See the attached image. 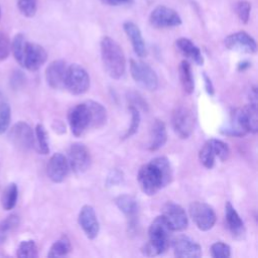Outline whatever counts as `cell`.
I'll use <instances>...</instances> for the list:
<instances>
[{"label":"cell","mask_w":258,"mask_h":258,"mask_svg":"<svg viewBox=\"0 0 258 258\" xmlns=\"http://www.w3.org/2000/svg\"><path fill=\"white\" fill-rule=\"evenodd\" d=\"M172 178V169L169 160L158 156L142 165L137 174V181L141 190L147 196L155 195L166 186Z\"/></svg>","instance_id":"obj_1"},{"label":"cell","mask_w":258,"mask_h":258,"mask_svg":"<svg viewBox=\"0 0 258 258\" xmlns=\"http://www.w3.org/2000/svg\"><path fill=\"white\" fill-rule=\"evenodd\" d=\"M101 56L107 74L119 80L125 73L126 59L121 46L111 37L104 36L101 40Z\"/></svg>","instance_id":"obj_2"},{"label":"cell","mask_w":258,"mask_h":258,"mask_svg":"<svg viewBox=\"0 0 258 258\" xmlns=\"http://www.w3.org/2000/svg\"><path fill=\"white\" fill-rule=\"evenodd\" d=\"M172 230L162 216L156 217L148 229V241L142 247V253L146 256L162 254L169 246Z\"/></svg>","instance_id":"obj_3"},{"label":"cell","mask_w":258,"mask_h":258,"mask_svg":"<svg viewBox=\"0 0 258 258\" xmlns=\"http://www.w3.org/2000/svg\"><path fill=\"white\" fill-rule=\"evenodd\" d=\"M64 88L73 95H82L90 88V76L80 64L73 63L68 67Z\"/></svg>","instance_id":"obj_4"},{"label":"cell","mask_w":258,"mask_h":258,"mask_svg":"<svg viewBox=\"0 0 258 258\" xmlns=\"http://www.w3.org/2000/svg\"><path fill=\"white\" fill-rule=\"evenodd\" d=\"M130 73L133 80L142 88L154 91L158 87V78L153 69L140 60L130 59Z\"/></svg>","instance_id":"obj_5"},{"label":"cell","mask_w":258,"mask_h":258,"mask_svg":"<svg viewBox=\"0 0 258 258\" xmlns=\"http://www.w3.org/2000/svg\"><path fill=\"white\" fill-rule=\"evenodd\" d=\"M189 215L201 231H209L216 224L217 217L214 209L204 202H192L189 205Z\"/></svg>","instance_id":"obj_6"},{"label":"cell","mask_w":258,"mask_h":258,"mask_svg":"<svg viewBox=\"0 0 258 258\" xmlns=\"http://www.w3.org/2000/svg\"><path fill=\"white\" fill-rule=\"evenodd\" d=\"M8 139L19 150L27 151L34 147V133L24 121L15 123L8 131Z\"/></svg>","instance_id":"obj_7"},{"label":"cell","mask_w":258,"mask_h":258,"mask_svg":"<svg viewBox=\"0 0 258 258\" xmlns=\"http://www.w3.org/2000/svg\"><path fill=\"white\" fill-rule=\"evenodd\" d=\"M68 121L72 133L77 137L91 129V116L86 102L78 104L70 110Z\"/></svg>","instance_id":"obj_8"},{"label":"cell","mask_w":258,"mask_h":258,"mask_svg":"<svg viewBox=\"0 0 258 258\" xmlns=\"http://www.w3.org/2000/svg\"><path fill=\"white\" fill-rule=\"evenodd\" d=\"M171 124L173 131L179 138H188L195 127V118L191 111L184 107L176 108L172 114Z\"/></svg>","instance_id":"obj_9"},{"label":"cell","mask_w":258,"mask_h":258,"mask_svg":"<svg viewBox=\"0 0 258 258\" xmlns=\"http://www.w3.org/2000/svg\"><path fill=\"white\" fill-rule=\"evenodd\" d=\"M68 162L70 169L75 173L85 172L91 164V155L88 148L83 143H73L68 150Z\"/></svg>","instance_id":"obj_10"},{"label":"cell","mask_w":258,"mask_h":258,"mask_svg":"<svg viewBox=\"0 0 258 258\" xmlns=\"http://www.w3.org/2000/svg\"><path fill=\"white\" fill-rule=\"evenodd\" d=\"M46 59L47 52L40 44L27 41L19 64L30 72H34L37 71Z\"/></svg>","instance_id":"obj_11"},{"label":"cell","mask_w":258,"mask_h":258,"mask_svg":"<svg viewBox=\"0 0 258 258\" xmlns=\"http://www.w3.org/2000/svg\"><path fill=\"white\" fill-rule=\"evenodd\" d=\"M161 216L164 218L169 228L173 231L180 232L186 229L188 220L183 208L175 203L168 202L162 207Z\"/></svg>","instance_id":"obj_12"},{"label":"cell","mask_w":258,"mask_h":258,"mask_svg":"<svg viewBox=\"0 0 258 258\" xmlns=\"http://www.w3.org/2000/svg\"><path fill=\"white\" fill-rule=\"evenodd\" d=\"M150 24L156 28H169L181 24V18L178 13L166 6L155 7L149 16Z\"/></svg>","instance_id":"obj_13"},{"label":"cell","mask_w":258,"mask_h":258,"mask_svg":"<svg viewBox=\"0 0 258 258\" xmlns=\"http://www.w3.org/2000/svg\"><path fill=\"white\" fill-rule=\"evenodd\" d=\"M225 46L233 51L243 53H255L257 43L255 39L245 31H238L228 35L224 40Z\"/></svg>","instance_id":"obj_14"},{"label":"cell","mask_w":258,"mask_h":258,"mask_svg":"<svg viewBox=\"0 0 258 258\" xmlns=\"http://www.w3.org/2000/svg\"><path fill=\"white\" fill-rule=\"evenodd\" d=\"M78 222L85 235L89 239L93 240L98 236L100 231V224L96 212L92 206L85 205L82 207L79 213Z\"/></svg>","instance_id":"obj_15"},{"label":"cell","mask_w":258,"mask_h":258,"mask_svg":"<svg viewBox=\"0 0 258 258\" xmlns=\"http://www.w3.org/2000/svg\"><path fill=\"white\" fill-rule=\"evenodd\" d=\"M70 171L67 157L57 152L51 155L46 165V174L48 178L55 183H59L66 179Z\"/></svg>","instance_id":"obj_16"},{"label":"cell","mask_w":258,"mask_h":258,"mask_svg":"<svg viewBox=\"0 0 258 258\" xmlns=\"http://www.w3.org/2000/svg\"><path fill=\"white\" fill-rule=\"evenodd\" d=\"M67 70L68 66L64 60L55 59L51 61L45 70V80L47 85L54 90L64 89Z\"/></svg>","instance_id":"obj_17"},{"label":"cell","mask_w":258,"mask_h":258,"mask_svg":"<svg viewBox=\"0 0 258 258\" xmlns=\"http://www.w3.org/2000/svg\"><path fill=\"white\" fill-rule=\"evenodd\" d=\"M172 248L175 257L198 258L202 256L201 246L186 236H178L172 241Z\"/></svg>","instance_id":"obj_18"},{"label":"cell","mask_w":258,"mask_h":258,"mask_svg":"<svg viewBox=\"0 0 258 258\" xmlns=\"http://www.w3.org/2000/svg\"><path fill=\"white\" fill-rule=\"evenodd\" d=\"M221 132L224 135L234 137H242L248 134V130L244 123L241 108H237L231 113L228 123L221 128Z\"/></svg>","instance_id":"obj_19"},{"label":"cell","mask_w":258,"mask_h":258,"mask_svg":"<svg viewBox=\"0 0 258 258\" xmlns=\"http://www.w3.org/2000/svg\"><path fill=\"white\" fill-rule=\"evenodd\" d=\"M115 205L118 207V209L127 217L129 225L131 228L135 227L136 224V218L138 214V203L135 200L134 197L130 195H121L118 196L115 200Z\"/></svg>","instance_id":"obj_20"},{"label":"cell","mask_w":258,"mask_h":258,"mask_svg":"<svg viewBox=\"0 0 258 258\" xmlns=\"http://www.w3.org/2000/svg\"><path fill=\"white\" fill-rule=\"evenodd\" d=\"M123 29L131 41L134 52L139 57H144L147 53L144 39L139 27L132 21H126L123 24Z\"/></svg>","instance_id":"obj_21"},{"label":"cell","mask_w":258,"mask_h":258,"mask_svg":"<svg viewBox=\"0 0 258 258\" xmlns=\"http://www.w3.org/2000/svg\"><path fill=\"white\" fill-rule=\"evenodd\" d=\"M225 218L227 227L232 236L237 239L242 238L245 234L244 223L230 202H226L225 204Z\"/></svg>","instance_id":"obj_22"},{"label":"cell","mask_w":258,"mask_h":258,"mask_svg":"<svg viewBox=\"0 0 258 258\" xmlns=\"http://www.w3.org/2000/svg\"><path fill=\"white\" fill-rule=\"evenodd\" d=\"M167 140L166 126L163 121L155 119L150 127L148 149L150 151H156L161 148Z\"/></svg>","instance_id":"obj_23"},{"label":"cell","mask_w":258,"mask_h":258,"mask_svg":"<svg viewBox=\"0 0 258 258\" xmlns=\"http://www.w3.org/2000/svg\"><path fill=\"white\" fill-rule=\"evenodd\" d=\"M175 46L183 56L192 60L196 64L202 66L204 63V56L200 48L190 39L180 37L175 41Z\"/></svg>","instance_id":"obj_24"},{"label":"cell","mask_w":258,"mask_h":258,"mask_svg":"<svg viewBox=\"0 0 258 258\" xmlns=\"http://www.w3.org/2000/svg\"><path fill=\"white\" fill-rule=\"evenodd\" d=\"M90 116H91V129H99L103 127L107 122V111L105 107L93 100L86 101Z\"/></svg>","instance_id":"obj_25"},{"label":"cell","mask_w":258,"mask_h":258,"mask_svg":"<svg viewBox=\"0 0 258 258\" xmlns=\"http://www.w3.org/2000/svg\"><path fill=\"white\" fill-rule=\"evenodd\" d=\"M178 76H179V81L183 91L186 94H191L195 90V82H194V77L191 73V67L186 59L182 60L179 63Z\"/></svg>","instance_id":"obj_26"},{"label":"cell","mask_w":258,"mask_h":258,"mask_svg":"<svg viewBox=\"0 0 258 258\" xmlns=\"http://www.w3.org/2000/svg\"><path fill=\"white\" fill-rule=\"evenodd\" d=\"M244 123L248 130V133L256 134L258 132V116H257V104H251L241 108Z\"/></svg>","instance_id":"obj_27"},{"label":"cell","mask_w":258,"mask_h":258,"mask_svg":"<svg viewBox=\"0 0 258 258\" xmlns=\"http://www.w3.org/2000/svg\"><path fill=\"white\" fill-rule=\"evenodd\" d=\"M17 199H18V187L16 183L11 182L5 187V189L1 195V206L3 210L5 211L12 210L17 203Z\"/></svg>","instance_id":"obj_28"},{"label":"cell","mask_w":258,"mask_h":258,"mask_svg":"<svg viewBox=\"0 0 258 258\" xmlns=\"http://www.w3.org/2000/svg\"><path fill=\"white\" fill-rule=\"evenodd\" d=\"M19 217L17 215H9L0 222V244L7 241L10 234L18 227Z\"/></svg>","instance_id":"obj_29"},{"label":"cell","mask_w":258,"mask_h":258,"mask_svg":"<svg viewBox=\"0 0 258 258\" xmlns=\"http://www.w3.org/2000/svg\"><path fill=\"white\" fill-rule=\"evenodd\" d=\"M34 146L40 154H47L49 152L47 132L42 124H37L34 130Z\"/></svg>","instance_id":"obj_30"},{"label":"cell","mask_w":258,"mask_h":258,"mask_svg":"<svg viewBox=\"0 0 258 258\" xmlns=\"http://www.w3.org/2000/svg\"><path fill=\"white\" fill-rule=\"evenodd\" d=\"M71 249L72 245L70 239L67 236H61L50 246L47 257H63L71 252Z\"/></svg>","instance_id":"obj_31"},{"label":"cell","mask_w":258,"mask_h":258,"mask_svg":"<svg viewBox=\"0 0 258 258\" xmlns=\"http://www.w3.org/2000/svg\"><path fill=\"white\" fill-rule=\"evenodd\" d=\"M18 258H36L38 256V249L33 240H24L18 245L16 250Z\"/></svg>","instance_id":"obj_32"},{"label":"cell","mask_w":258,"mask_h":258,"mask_svg":"<svg viewBox=\"0 0 258 258\" xmlns=\"http://www.w3.org/2000/svg\"><path fill=\"white\" fill-rule=\"evenodd\" d=\"M211 144V147L216 155L221 161H226L230 155V148L228 144L220 139H210L208 140Z\"/></svg>","instance_id":"obj_33"},{"label":"cell","mask_w":258,"mask_h":258,"mask_svg":"<svg viewBox=\"0 0 258 258\" xmlns=\"http://www.w3.org/2000/svg\"><path fill=\"white\" fill-rule=\"evenodd\" d=\"M199 158H200L201 163L209 169L215 165V161H216L217 157H216L209 141H207L204 144V146L201 148L200 153H199Z\"/></svg>","instance_id":"obj_34"},{"label":"cell","mask_w":258,"mask_h":258,"mask_svg":"<svg viewBox=\"0 0 258 258\" xmlns=\"http://www.w3.org/2000/svg\"><path fill=\"white\" fill-rule=\"evenodd\" d=\"M128 110L130 112V115H131V123H130L129 128L127 129V131L123 135V139H127V138L131 137L132 135H134L137 132V130L139 128V125H140V120H141L138 108L130 105L128 107Z\"/></svg>","instance_id":"obj_35"},{"label":"cell","mask_w":258,"mask_h":258,"mask_svg":"<svg viewBox=\"0 0 258 258\" xmlns=\"http://www.w3.org/2000/svg\"><path fill=\"white\" fill-rule=\"evenodd\" d=\"M11 121V109L10 106L0 101V134L5 133L9 129Z\"/></svg>","instance_id":"obj_36"},{"label":"cell","mask_w":258,"mask_h":258,"mask_svg":"<svg viewBox=\"0 0 258 258\" xmlns=\"http://www.w3.org/2000/svg\"><path fill=\"white\" fill-rule=\"evenodd\" d=\"M19 12L25 17H33L37 10V0H17Z\"/></svg>","instance_id":"obj_37"},{"label":"cell","mask_w":258,"mask_h":258,"mask_svg":"<svg viewBox=\"0 0 258 258\" xmlns=\"http://www.w3.org/2000/svg\"><path fill=\"white\" fill-rule=\"evenodd\" d=\"M211 255L214 258H229L231 256V248L223 242H215L211 246Z\"/></svg>","instance_id":"obj_38"},{"label":"cell","mask_w":258,"mask_h":258,"mask_svg":"<svg viewBox=\"0 0 258 258\" xmlns=\"http://www.w3.org/2000/svg\"><path fill=\"white\" fill-rule=\"evenodd\" d=\"M236 13L239 17V19L243 23H247L250 17L251 12V3L248 1H240L236 4Z\"/></svg>","instance_id":"obj_39"},{"label":"cell","mask_w":258,"mask_h":258,"mask_svg":"<svg viewBox=\"0 0 258 258\" xmlns=\"http://www.w3.org/2000/svg\"><path fill=\"white\" fill-rule=\"evenodd\" d=\"M11 52V41L9 37L0 31V61L6 59Z\"/></svg>","instance_id":"obj_40"},{"label":"cell","mask_w":258,"mask_h":258,"mask_svg":"<svg viewBox=\"0 0 258 258\" xmlns=\"http://www.w3.org/2000/svg\"><path fill=\"white\" fill-rule=\"evenodd\" d=\"M123 178H124L123 172L118 168H114L108 173L106 177V185L108 187L118 185L123 181Z\"/></svg>","instance_id":"obj_41"},{"label":"cell","mask_w":258,"mask_h":258,"mask_svg":"<svg viewBox=\"0 0 258 258\" xmlns=\"http://www.w3.org/2000/svg\"><path fill=\"white\" fill-rule=\"evenodd\" d=\"M129 99L132 101V104H131L132 106L136 108H141L143 110H147L146 102H144V100L138 93H135V92L129 93Z\"/></svg>","instance_id":"obj_42"},{"label":"cell","mask_w":258,"mask_h":258,"mask_svg":"<svg viewBox=\"0 0 258 258\" xmlns=\"http://www.w3.org/2000/svg\"><path fill=\"white\" fill-rule=\"evenodd\" d=\"M203 77H204V81H205V88H206L207 93H208L209 95L213 96V95H214V86H213V84H212V81H211L210 77H209L206 73H204V74H203Z\"/></svg>","instance_id":"obj_43"},{"label":"cell","mask_w":258,"mask_h":258,"mask_svg":"<svg viewBox=\"0 0 258 258\" xmlns=\"http://www.w3.org/2000/svg\"><path fill=\"white\" fill-rule=\"evenodd\" d=\"M24 80V76L21 74V72H15V74L12 76L11 84L13 87H19Z\"/></svg>","instance_id":"obj_44"},{"label":"cell","mask_w":258,"mask_h":258,"mask_svg":"<svg viewBox=\"0 0 258 258\" xmlns=\"http://www.w3.org/2000/svg\"><path fill=\"white\" fill-rule=\"evenodd\" d=\"M103 2L106 3V4H108V5L119 6V5H123V4L132 3L133 0H103Z\"/></svg>","instance_id":"obj_45"},{"label":"cell","mask_w":258,"mask_h":258,"mask_svg":"<svg viewBox=\"0 0 258 258\" xmlns=\"http://www.w3.org/2000/svg\"><path fill=\"white\" fill-rule=\"evenodd\" d=\"M250 66H251V63H250L249 61L243 60V61L239 62V64H238V71H245V70L248 69Z\"/></svg>","instance_id":"obj_46"},{"label":"cell","mask_w":258,"mask_h":258,"mask_svg":"<svg viewBox=\"0 0 258 258\" xmlns=\"http://www.w3.org/2000/svg\"><path fill=\"white\" fill-rule=\"evenodd\" d=\"M0 19H1V7H0Z\"/></svg>","instance_id":"obj_47"}]
</instances>
